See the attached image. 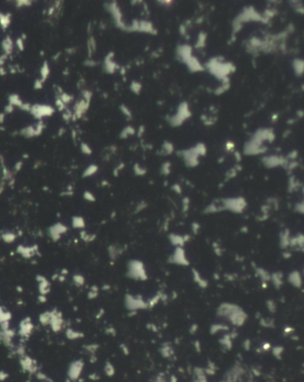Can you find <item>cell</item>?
Instances as JSON below:
<instances>
[{"label":"cell","mask_w":304,"mask_h":382,"mask_svg":"<svg viewBox=\"0 0 304 382\" xmlns=\"http://www.w3.org/2000/svg\"><path fill=\"white\" fill-rule=\"evenodd\" d=\"M30 113L36 118V119L41 121L44 117H49V116L53 115V114L54 113V107H52L51 105H48L35 104V105H31Z\"/></svg>","instance_id":"obj_1"},{"label":"cell","mask_w":304,"mask_h":382,"mask_svg":"<svg viewBox=\"0 0 304 382\" xmlns=\"http://www.w3.org/2000/svg\"><path fill=\"white\" fill-rule=\"evenodd\" d=\"M245 374V370L241 365L239 362H236L235 364L230 368L224 376V380L227 382H237L241 380Z\"/></svg>","instance_id":"obj_2"},{"label":"cell","mask_w":304,"mask_h":382,"mask_svg":"<svg viewBox=\"0 0 304 382\" xmlns=\"http://www.w3.org/2000/svg\"><path fill=\"white\" fill-rule=\"evenodd\" d=\"M83 368H84V362H83L82 360H76L73 361L68 369V376H69V380L71 381H76L79 379Z\"/></svg>","instance_id":"obj_3"},{"label":"cell","mask_w":304,"mask_h":382,"mask_svg":"<svg viewBox=\"0 0 304 382\" xmlns=\"http://www.w3.org/2000/svg\"><path fill=\"white\" fill-rule=\"evenodd\" d=\"M64 324V321L62 313L57 311V310H52L51 311V319H50V322H49V326L51 327V329L54 331L57 332L60 331Z\"/></svg>","instance_id":"obj_4"},{"label":"cell","mask_w":304,"mask_h":382,"mask_svg":"<svg viewBox=\"0 0 304 382\" xmlns=\"http://www.w3.org/2000/svg\"><path fill=\"white\" fill-rule=\"evenodd\" d=\"M67 230H68L67 226H65L61 222H58V223H55L50 227L48 230V234H49V237L54 241H57L61 239L62 235L65 233Z\"/></svg>","instance_id":"obj_5"},{"label":"cell","mask_w":304,"mask_h":382,"mask_svg":"<svg viewBox=\"0 0 304 382\" xmlns=\"http://www.w3.org/2000/svg\"><path fill=\"white\" fill-rule=\"evenodd\" d=\"M34 329L33 323L31 322V319L29 317L23 319L21 322H20V326H19V334L22 338H27L31 335L32 331Z\"/></svg>","instance_id":"obj_6"},{"label":"cell","mask_w":304,"mask_h":382,"mask_svg":"<svg viewBox=\"0 0 304 382\" xmlns=\"http://www.w3.org/2000/svg\"><path fill=\"white\" fill-rule=\"evenodd\" d=\"M20 363L22 368L25 371L31 372V373H34V372L37 371V369H38L37 368V362H35V360L31 359L28 355H25V354L22 355Z\"/></svg>","instance_id":"obj_7"},{"label":"cell","mask_w":304,"mask_h":382,"mask_svg":"<svg viewBox=\"0 0 304 382\" xmlns=\"http://www.w3.org/2000/svg\"><path fill=\"white\" fill-rule=\"evenodd\" d=\"M37 251H38V247L37 245H32V247H25V245H19L17 247V253L20 254L21 256L24 258H31L34 256Z\"/></svg>","instance_id":"obj_8"},{"label":"cell","mask_w":304,"mask_h":382,"mask_svg":"<svg viewBox=\"0 0 304 382\" xmlns=\"http://www.w3.org/2000/svg\"><path fill=\"white\" fill-rule=\"evenodd\" d=\"M126 304H127L128 308L131 309V310H135V309H136V308H144L147 305L142 301L141 299L135 298L131 296H127Z\"/></svg>","instance_id":"obj_9"},{"label":"cell","mask_w":304,"mask_h":382,"mask_svg":"<svg viewBox=\"0 0 304 382\" xmlns=\"http://www.w3.org/2000/svg\"><path fill=\"white\" fill-rule=\"evenodd\" d=\"M37 280L39 282V290L40 295L45 296L50 291V283L49 281L45 279L44 276L39 275L37 276Z\"/></svg>","instance_id":"obj_10"},{"label":"cell","mask_w":304,"mask_h":382,"mask_svg":"<svg viewBox=\"0 0 304 382\" xmlns=\"http://www.w3.org/2000/svg\"><path fill=\"white\" fill-rule=\"evenodd\" d=\"M14 41L11 39L10 36H7L5 39H3L2 43H1V47L2 49L4 51V54H5L6 56H9L13 53L14 50Z\"/></svg>","instance_id":"obj_11"},{"label":"cell","mask_w":304,"mask_h":382,"mask_svg":"<svg viewBox=\"0 0 304 382\" xmlns=\"http://www.w3.org/2000/svg\"><path fill=\"white\" fill-rule=\"evenodd\" d=\"M50 74V68H49V65L48 63L45 61L44 62L43 65L40 69V78L39 79L42 83H45V81L47 80V79L48 78Z\"/></svg>","instance_id":"obj_12"},{"label":"cell","mask_w":304,"mask_h":382,"mask_svg":"<svg viewBox=\"0 0 304 382\" xmlns=\"http://www.w3.org/2000/svg\"><path fill=\"white\" fill-rule=\"evenodd\" d=\"M20 134L22 136H23L24 138L27 139H31L36 137V133H35V127L34 126H27L24 127L23 129L21 130Z\"/></svg>","instance_id":"obj_13"},{"label":"cell","mask_w":304,"mask_h":382,"mask_svg":"<svg viewBox=\"0 0 304 382\" xmlns=\"http://www.w3.org/2000/svg\"><path fill=\"white\" fill-rule=\"evenodd\" d=\"M11 23V14L0 13V26L3 30L7 29Z\"/></svg>","instance_id":"obj_14"},{"label":"cell","mask_w":304,"mask_h":382,"mask_svg":"<svg viewBox=\"0 0 304 382\" xmlns=\"http://www.w3.org/2000/svg\"><path fill=\"white\" fill-rule=\"evenodd\" d=\"M8 102H9V104H11L12 105L17 106V107H19V108H21V106L23 104L22 100L20 98L19 96L16 95V94H13V95L9 96L8 97Z\"/></svg>","instance_id":"obj_15"},{"label":"cell","mask_w":304,"mask_h":382,"mask_svg":"<svg viewBox=\"0 0 304 382\" xmlns=\"http://www.w3.org/2000/svg\"><path fill=\"white\" fill-rule=\"evenodd\" d=\"M72 226L75 229H83L85 228V221L81 216H74L71 220Z\"/></svg>","instance_id":"obj_16"},{"label":"cell","mask_w":304,"mask_h":382,"mask_svg":"<svg viewBox=\"0 0 304 382\" xmlns=\"http://www.w3.org/2000/svg\"><path fill=\"white\" fill-rule=\"evenodd\" d=\"M174 351L169 344H164L161 348V354L164 358H170L173 355Z\"/></svg>","instance_id":"obj_17"},{"label":"cell","mask_w":304,"mask_h":382,"mask_svg":"<svg viewBox=\"0 0 304 382\" xmlns=\"http://www.w3.org/2000/svg\"><path fill=\"white\" fill-rule=\"evenodd\" d=\"M65 334H66L67 338L69 339H71V340H75V339L80 338H82V336H83V333H81L79 331H77V330H72V329H68L66 330Z\"/></svg>","instance_id":"obj_18"},{"label":"cell","mask_w":304,"mask_h":382,"mask_svg":"<svg viewBox=\"0 0 304 382\" xmlns=\"http://www.w3.org/2000/svg\"><path fill=\"white\" fill-rule=\"evenodd\" d=\"M11 313L10 312H8L7 310L0 305V324L5 322H9L11 320Z\"/></svg>","instance_id":"obj_19"},{"label":"cell","mask_w":304,"mask_h":382,"mask_svg":"<svg viewBox=\"0 0 304 382\" xmlns=\"http://www.w3.org/2000/svg\"><path fill=\"white\" fill-rule=\"evenodd\" d=\"M219 343L224 348H226V350H230L232 347V338L229 335H225L219 340Z\"/></svg>","instance_id":"obj_20"},{"label":"cell","mask_w":304,"mask_h":382,"mask_svg":"<svg viewBox=\"0 0 304 382\" xmlns=\"http://www.w3.org/2000/svg\"><path fill=\"white\" fill-rule=\"evenodd\" d=\"M50 319H51V311L42 313L39 315V322H40V323H41L43 326H48V325H49Z\"/></svg>","instance_id":"obj_21"},{"label":"cell","mask_w":304,"mask_h":382,"mask_svg":"<svg viewBox=\"0 0 304 382\" xmlns=\"http://www.w3.org/2000/svg\"><path fill=\"white\" fill-rule=\"evenodd\" d=\"M216 371H217V366H216V364H215V363H214L213 362L209 361V362H208V364H207V366H206V368H204V372H205V374L213 376V375L216 373Z\"/></svg>","instance_id":"obj_22"},{"label":"cell","mask_w":304,"mask_h":382,"mask_svg":"<svg viewBox=\"0 0 304 382\" xmlns=\"http://www.w3.org/2000/svg\"><path fill=\"white\" fill-rule=\"evenodd\" d=\"M2 239L6 243H13L16 239V235L13 232H5L1 235Z\"/></svg>","instance_id":"obj_23"},{"label":"cell","mask_w":304,"mask_h":382,"mask_svg":"<svg viewBox=\"0 0 304 382\" xmlns=\"http://www.w3.org/2000/svg\"><path fill=\"white\" fill-rule=\"evenodd\" d=\"M105 373L108 376V377H113L115 373V369L114 366L113 365V363H111L110 362H107L105 365Z\"/></svg>","instance_id":"obj_24"},{"label":"cell","mask_w":304,"mask_h":382,"mask_svg":"<svg viewBox=\"0 0 304 382\" xmlns=\"http://www.w3.org/2000/svg\"><path fill=\"white\" fill-rule=\"evenodd\" d=\"M193 373H195L196 379H206V374L204 372V369L201 367H195L193 369Z\"/></svg>","instance_id":"obj_25"},{"label":"cell","mask_w":304,"mask_h":382,"mask_svg":"<svg viewBox=\"0 0 304 382\" xmlns=\"http://www.w3.org/2000/svg\"><path fill=\"white\" fill-rule=\"evenodd\" d=\"M96 171H97V166L95 164H91L83 172V177H89L91 175H93L96 173Z\"/></svg>","instance_id":"obj_26"},{"label":"cell","mask_w":304,"mask_h":382,"mask_svg":"<svg viewBox=\"0 0 304 382\" xmlns=\"http://www.w3.org/2000/svg\"><path fill=\"white\" fill-rule=\"evenodd\" d=\"M72 280H73V283L78 287H81L85 284V279L80 274H75L72 278Z\"/></svg>","instance_id":"obj_27"},{"label":"cell","mask_w":304,"mask_h":382,"mask_svg":"<svg viewBox=\"0 0 304 382\" xmlns=\"http://www.w3.org/2000/svg\"><path fill=\"white\" fill-rule=\"evenodd\" d=\"M58 97L62 100V103H63V104H65V105L71 103V102L72 101V100H73V96L69 95V94L66 93V92H62L61 95L58 96Z\"/></svg>","instance_id":"obj_28"},{"label":"cell","mask_w":304,"mask_h":382,"mask_svg":"<svg viewBox=\"0 0 304 382\" xmlns=\"http://www.w3.org/2000/svg\"><path fill=\"white\" fill-rule=\"evenodd\" d=\"M283 352H284V348H283L282 347H275L272 349L273 355H274L276 359H278V360H280V359L282 358Z\"/></svg>","instance_id":"obj_29"},{"label":"cell","mask_w":304,"mask_h":382,"mask_svg":"<svg viewBox=\"0 0 304 382\" xmlns=\"http://www.w3.org/2000/svg\"><path fill=\"white\" fill-rule=\"evenodd\" d=\"M80 238H81V239H83L86 242H91L92 240L95 239V235H90L88 232L82 230L80 232Z\"/></svg>","instance_id":"obj_30"},{"label":"cell","mask_w":304,"mask_h":382,"mask_svg":"<svg viewBox=\"0 0 304 382\" xmlns=\"http://www.w3.org/2000/svg\"><path fill=\"white\" fill-rule=\"evenodd\" d=\"M44 128H45V124H44L43 121L41 120V121H39V123L37 124V126L35 127V133H36V137H38V136H39V135H40V134L42 133V131H43Z\"/></svg>","instance_id":"obj_31"},{"label":"cell","mask_w":304,"mask_h":382,"mask_svg":"<svg viewBox=\"0 0 304 382\" xmlns=\"http://www.w3.org/2000/svg\"><path fill=\"white\" fill-rule=\"evenodd\" d=\"M221 330H227V327L225 326V325H222V324L213 325L212 327H211V329H210V333L211 334H215L216 332H218V331H219Z\"/></svg>","instance_id":"obj_32"},{"label":"cell","mask_w":304,"mask_h":382,"mask_svg":"<svg viewBox=\"0 0 304 382\" xmlns=\"http://www.w3.org/2000/svg\"><path fill=\"white\" fill-rule=\"evenodd\" d=\"M80 150L83 154H90L92 153V149L90 148L89 145L86 143H83V142L80 143Z\"/></svg>","instance_id":"obj_33"},{"label":"cell","mask_w":304,"mask_h":382,"mask_svg":"<svg viewBox=\"0 0 304 382\" xmlns=\"http://www.w3.org/2000/svg\"><path fill=\"white\" fill-rule=\"evenodd\" d=\"M97 295H98V288L96 286H93L90 288L89 292L88 294V296L90 299H93V298H96L97 296Z\"/></svg>","instance_id":"obj_34"},{"label":"cell","mask_w":304,"mask_h":382,"mask_svg":"<svg viewBox=\"0 0 304 382\" xmlns=\"http://www.w3.org/2000/svg\"><path fill=\"white\" fill-rule=\"evenodd\" d=\"M15 5L16 7H24V6H31V1H29V0H19V1L15 2Z\"/></svg>","instance_id":"obj_35"},{"label":"cell","mask_w":304,"mask_h":382,"mask_svg":"<svg viewBox=\"0 0 304 382\" xmlns=\"http://www.w3.org/2000/svg\"><path fill=\"white\" fill-rule=\"evenodd\" d=\"M23 41H24V39H22V38H18L15 40L16 47L18 48V49H19L20 51H23L24 50V42Z\"/></svg>","instance_id":"obj_36"},{"label":"cell","mask_w":304,"mask_h":382,"mask_svg":"<svg viewBox=\"0 0 304 382\" xmlns=\"http://www.w3.org/2000/svg\"><path fill=\"white\" fill-rule=\"evenodd\" d=\"M55 105H56V106H57V108H58V110L59 111H61V112H62V111H64L65 110V104H63L62 103V100L58 97L57 99H56V101H55Z\"/></svg>","instance_id":"obj_37"},{"label":"cell","mask_w":304,"mask_h":382,"mask_svg":"<svg viewBox=\"0 0 304 382\" xmlns=\"http://www.w3.org/2000/svg\"><path fill=\"white\" fill-rule=\"evenodd\" d=\"M84 198L87 200V201H90V202L95 201L94 195L92 194L91 192H89V191H86V192L84 193Z\"/></svg>","instance_id":"obj_38"},{"label":"cell","mask_w":304,"mask_h":382,"mask_svg":"<svg viewBox=\"0 0 304 382\" xmlns=\"http://www.w3.org/2000/svg\"><path fill=\"white\" fill-rule=\"evenodd\" d=\"M14 110V105H12L11 104H8L5 107V114H11L13 111Z\"/></svg>","instance_id":"obj_39"},{"label":"cell","mask_w":304,"mask_h":382,"mask_svg":"<svg viewBox=\"0 0 304 382\" xmlns=\"http://www.w3.org/2000/svg\"><path fill=\"white\" fill-rule=\"evenodd\" d=\"M43 85H44V83H42L41 81L38 79L34 82V88L35 89H41L43 88Z\"/></svg>","instance_id":"obj_40"},{"label":"cell","mask_w":304,"mask_h":382,"mask_svg":"<svg viewBox=\"0 0 304 382\" xmlns=\"http://www.w3.org/2000/svg\"><path fill=\"white\" fill-rule=\"evenodd\" d=\"M243 347H244L245 351L250 350V348H251V341L249 340V339H245L244 344H243Z\"/></svg>","instance_id":"obj_41"},{"label":"cell","mask_w":304,"mask_h":382,"mask_svg":"<svg viewBox=\"0 0 304 382\" xmlns=\"http://www.w3.org/2000/svg\"><path fill=\"white\" fill-rule=\"evenodd\" d=\"M87 348H88V350L89 352H91V353H94L96 351V349L98 348V345H88Z\"/></svg>","instance_id":"obj_42"},{"label":"cell","mask_w":304,"mask_h":382,"mask_svg":"<svg viewBox=\"0 0 304 382\" xmlns=\"http://www.w3.org/2000/svg\"><path fill=\"white\" fill-rule=\"evenodd\" d=\"M7 57H8V56H6L5 54H3L2 56H0V68H1V67H3L4 63H5V60L7 59Z\"/></svg>","instance_id":"obj_43"},{"label":"cell","mask_w":304,"mask_h":382,"mask_svg":"<svg viewBox=\"0 0 304 382\" xmlns=\"http://www.w3.org/2000/svg\"><path fill=\"white\" fill-rule=\"evenodd\" d=\"M268 307L270 310V312H275L276 310V305L272 302V301H269L268 302Z\"/></svg>","instance_id":"obj_44"},{"label":"cell","mask_w":304,"mask_h":382,"mask_svg":"<svg viewBox=\"0 0 304 382\" xmlns=\"http://www.w3.org/2000/svg\"><path fill=\"white\" fill-rule=\"evenodd\" d=\"M22 162H16V164H15V166H14V170L16 171H19L21 169H22Z\"/></svg>","instance_id":"obj_45"},{"label":"cell","mask_w":304,"mask_h":382,"mask_svg":"<svg viewBox=\"0 0 304 382\" xmlns=\"http://www.w3.org/2000/svg\"><path fill=\"white\" fill-rule=\"evenodd\" d=\"M261 348H262V350H264V351H268V350H269L270 348H271V347H270V344L269 343H265L262 347H261Z\"/></svg>","instance_id":"obj_46"},{"label":"cell","mask_w":304,"mask_h":382,"mask_svg":"<svg viewBox=\"0 0 304 382\" xmlns=\"http://www.w3.org/2000/svg\"><path fill=\"white\" fill-rule=\"evenodd\" d=\"M7 377H8V374L7 373H5L4 371H0V380H5V379H7Z\"/></svg>","instance_id":"obj_47"},{"label":"cell","mask_w":304,"mask_h":382,"mask_svg":"<svg viewBox=\"0 0 304 382\" xmlns=\"http://www.w3.org/2000/svg\"><path fill=\"white\" fill-rule=\"evenodd\" d=\"M5 113H1L0 114V125H2L5 122Z\"/></svg>","instance_id":"obj_48"},{"label":"cell","mask_w":304,"mask_h":382,"mask_svg":"<svg viewBox=\"0 0 304 382\" xmlns=\"http://www.w3.org/2000/svg\"><path fill=\"white\" fill-rule=\"evenodd\" d=\"M195 350H196L198 353H200V352H201V347H200V342H199V341H195Z\"/></svg>","instance_id":"obj_49"},{"label":"cell","mask_w":304,"mask_h":382,"mask_svg":"<svg viewBox=\"0 0 304 382\" xmlns=\"http://www.w3.org/2000/svg\"><path fill=\"white\" fill-rule=\"evenodd\" d=\"M6 73H7V71H6V70H5L4 67H1V68H0V75H1V76H5Z\"/></svg>","instance_id":"obj_50"},{"label":"cell","mask_w":304,"mask_h":382,"mask_svg":"<svg viewBox=\"0 0 304 382\" xmlns=\"http://www.w3.org/2000/svg\"><path fill=\"white\" fill-rule=\"evenodd\" d=\"M121 349L123 350V353H124V354H128V347H126V345H121Z\"/></svg>","instance_id":"obj_51"},{"label":"cell","mask_w":304,"mask_h":382,"mask_svg":"<svg viewBox=\"0 0 304 382\" xmlns=\"http://www.w3.org/2000/svg\"><path fill=\"white\" fill-rule=\"evenodd\" d=\"M177 381H178V379H177L176 376L172 375V376L170 378V382H177Z\"/></svg>","instance_id":"obj_52"},{"label":"cell","mask_w":304,"mask_h":382,"mask_svg":"<svg viewBox=\"0 0 304 382\" xmlns=\"http://www.w3.org/2000/svg\"><path fill=\"white\" fill-rule=\"evenodd\" d=\"M193 382H208V381H207L206 379H195V380H193Z\"/></svg>","instance_id":"obj_53"},{"label":"cell","mask_w":304,"mask_h":382,"mask_svg":"<svg viewBox=\"0 0 304 382\" xmlns=\"http://www.w3.org/2000/svg\"><path fill=\"white\" fill-rule=\"evenodd\" d=\"M64 132H65V130H64L63 128H61V130L59 131V136H62V133H64Z\"/></svg>","instance_id":"obj_54"},{"label":"cell","mask_w":304,"mask_h":382,"mask_svg":"<svg viewBox=\"0 0 304 382\" xmlns=\"http://www.w3.org/2000/svg\"><path fill=\"white\" fill-rule=\"evenodd\" d=\"M44 382H48V381H44Z\"/></svg>","instance_id":"obj_55"}]
</instances>
